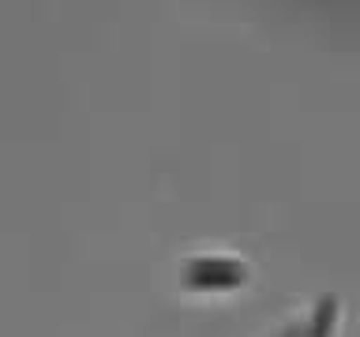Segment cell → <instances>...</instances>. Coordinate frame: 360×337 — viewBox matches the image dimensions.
Segmentation results:
<instances>
[{
	"instance_id": "3",
	"label": "cell",
	"mask_w": 360,
	"mask_h": 337,
	"mask_svg": "<svg viewBox=\"0 0 360 337\" xmlns=\"http://www.w3.org/2000/svg\"><path fill=\"white\" fill-rule=\"evenodd\" d=\"M278 337H304V330H300V326H289V330L278 333Z\"/></svg>"
},
{
	"instance_id": "2",
	"label": "cell",
	"mask_w": 360,
	"mask_h": 337,
	"mask_svg": "<svg viewBox=\"0 0 360 337\" xmlns=\"http://www.w3.org/2000/svg\"><path fill=\"white\" fill-rule=\"evenodd\" d=\"M334 315H338V300H334V296H323L319 303H315L311 326L304 330V337H330V330H334Z\"/></svg>"
},
{
	"instance_id": "1",
	"label": "cell",
	"mask_w": 360,
	"mask_h": 337,
	"mask_svg": "<svg viewBox=\"0 0 360 337\" xmlns=\"http://www.w3.org/2000/svg\"><path fill=\"white\" fill-rule=\"evenodd\" d=\"M180 281L191 292H229V289L248 285V266L233 263V258H207L202 255V258H188Z\"/></svg>"
}]
</instances>
